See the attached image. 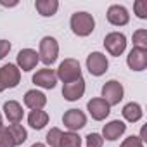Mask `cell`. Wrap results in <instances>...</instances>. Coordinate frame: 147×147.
I'll use <instances>...</instances> for the list:
<instances>
[{"label": "cell", "mask_w": 147, "mask_h": 147, "mask_svg": "<svg viewBox=\"0 0 147 147\" xmlns=\"http://www.w3.org/2000/svg\"><path fill=\"white\" fill-rule=\"evenodd\" d=\"M69 26H71V31L76 36H88L95 30V19H94L92 14H88L85 11H80V12H75L71 16Z\"/></svg>", "instance_id": "obj_1"}, {"label": "cell", "mask_w": 147, "mask_h": 147, "mask_svg": "<svg viewBox=\"0 0 147 147\" xmlns=\"http://www.w3.org/2000/svg\"><path fill=\"white\" fill-rule=\"evenodd\" d=\"M0 92H4V87H2V83H0Z\"/></svg>", "instance_id": "obj_31"}, {"label": "cell", "mask_w": 147, "mask_h": 147, "mask_svg": "<svg viewBox=\"0 0 147 147\" xmlns=\"http://www.w3.org/2000/svg\"><path fill=\"white\" fill-rule=\"evenodd\" d=\"M119 147H144V142H142L137 135H130V137H126V138L121 142Z\"/></svg>", "instance_id": "obj_28"}, {"label": "cell", "mask_w": 147, "mask_h": 147, "mask_svg": "<svg viewBox=\"0 0 147 147\" xmlns=\"http://www.w3.org/2000/svg\"><path fill=\"white\" fill-rule=\"evenodd\" d=\"M7 128H9L11 135H12V140H14L16 147H18V145H23V144L26 142V138H28V131H26V128H24L23 125L16 123V125H9Z\"/></svg>", "instance_id": "obj_21"}, {"label": "cell", "mask_w": 147, "mask_h": 147, "mask_svg": "<svg viewBox=\"0 0 147 147\" xmlns=\"http://www.w3.org/2000/svg\"><path fill=\"white\" fill-rule=\"evenodd\" d=\"M85 138H87V147H102L104 145V138L100 133H88Z\"/></svg>", "instance_id": "obj_27"}, {"label": "cell", "mask_w": 147, "mask_h": 147, "mask_svg": "<svg viewBox=\"0 0 147 147\" xmlns=\"http://www.w3.org/2000/svg\"><path fill=\"white\" fill-rule=\"evenodd\" d=\"M55 75H57V80H61L62 83L75 82V80L82 78V66L76 59H64L59 64Z\"/></svg>", "instance_id": "obj_2"}, {"label": "cell", "mask_w": 147, "mask_h": 147, "mask_svg": "<svg viewBox=\"0 0 147 147\" xmlns=\"http://www.w3.org/2000/svg\"><path fill=\"white\" fill-rule=\"evenodd\" d=\"M85 94V80L83 76L75 80V82H69V83H64L62 85V97L69 102H75V100H80Z\"/></svg>", "instance_id": "obj_12"}, {"label": "cell", "mask_w": 147, "mask_h": 147, "mask_svg": "<svg viewBox=\"0 0 147 147\" xmlns=\"http://www.w3.org/2000/svg\"><path fill=\"white\" fill-rule=\"evenodd\" d=\"M0 125H2V113H0Z\"/></svg>", "instance_id": "obj_32"}, {"label": "cell", "mask_w": 147, "mask_h": 147, "mask_svg": "<svg viewBox=\"0 0 147 147\" xmlns=\"http://www.w3.org/2000/svg\"><path fill=\"white\" fill-rule=\"evenodd\" d=\"M35 9H36V12L40 16L52 18L59 11V2H57V0H36V2H35Z\"/></svg>", "instance_id": "obj_19"}, {"label": "cell", "mask_w": 147, "mask_h": 147, "mask_svg": "<svg viewBox=\"0 0 147 147\" xmlns=\"http://www.w3.org/2000/svg\"><path fill=\"white\" fill-rule=\"evenodd\" d=\"M47 104V95L36 88L33 90H28L24 94V106L31 111H36V109H43Z\"/></svg>", "instance_id": "obj_16"}, {"label": "cell", "mask_w": 147, "mask_h": 147, "mask_svg": "<svg viewBox=\"0 0 147 147\" xmlns=\"http://www.w3.org/2000/svg\"><path fill=\"white\" fill-rule=\"evenodd\" d=\"M16 66L19 67V71H31L36 67V64L40 62V57H38V52L33 50V49H23L19 50L18 54V59H16Z\"/></svg>", "instance_id": "obj_11"}, {"label": "cell", "mask_w": 147, "mask_h": 147, "mask_svg": "<svg viewBox=\"0 0 147 147\" xmlns=\"http://www.w3.org/2000/svg\"><path fill=\"white\" fill-rule=\"evenodd\" d=\"M109 67V61L102 52H92L87 57V69L92 76H102Z\"/></svg>", "instance_id": "obj_7"}, {"label": "cell", "mask_w": 147, "mask_h": 147, "mask_svg": "<svg viewBox=\"0 0 147 147\" xmlns=\"http://www.w3.org/2000/svg\"><path fill=\"white\" fill-rule=\"evenodd\" d=\"M33 83L40 88H45V90H52L57 83V75L55 71L50 69V67H43V69H38L35 75H33Z\"/></svg>", "instance_id": "obj_10"}, {"label": "cell", "mask_w": 147, "mask_h": 147, "mask_svg": "<svg viewBox=\"0 0 147 147\" xmlns=\"http://www.w3.org/2000/svg\"><path fill=\"white\" fill-rule=\"evenodd\" d=\"M11 42L9 40H0V61H2L9 52H11Z\"/></svg>", "instance_id": "obj_29"}, {"label": "cell", "mask_w": 147, "mask_h": 147, "mask_svg": "<svg viewBox=\"0 0 147 147\" xmlns=\"http://www.w3.org/2000/svg\"><path fill=\"white\" fill-rule=\"evenodd\" d=\"M62 123L69 131H78L87 125V116L80 109H67L62 114Z\"/></svg>", "instance_id": "obj_8"}, {"label": "cell", "mask_w": 147, "mask_h": 147, "mask_svg": "<svg viewBox=\"0 0 147 147\" xmlns=\"http://www.w3.org/2000/svg\"><path fill=\"white\" fill-rule=\"evenodd\" d=\"M0 147H16L9 128L4 125H0Z\"/></svg>", "instance_id": "obj_25"}, {"label": "cell", "mask_w": 147, "mask_h": 147, "mask_svg": "<svg viewBox=\"0 0 147 147\" xmlns=\"http://www.w3.org/2000/svg\"><path fill=\"white\" fill-rule=\"evenodd\" d=\"M125 131H126V125L123 121H119V119H113V121H109V123L104 125V128H102V138L109 140V142H114Z\"/></svg>", "instance_id": "obj_15"}, {"label": "cell", "mask_w": 147, "mask_h": 147, "mask_svg": "<svg viewBox=\"0 0 147 147\" xmlns=\"http://www.w3.org/2000/svg\"><path fill=\"white\" fill-rule=\"evenodd\" d=\"M21 82V71L16 64H4L0 67V83L4 90L5 88H16Z\"/></svg>", "instance_id": "obj_6"}, {"label": "cell", "mask_w": 147, "mask_h": 147, "mask_svg": "<svg viewBox=\"0 0 147 147\" xmlns=\"http://www.w3.org/2000/svg\"><path fill=\"white\" fill-rule=\"evenodd\" d=\"M87 111L88 114L92 116V119L95 121H102L109 116L111 113V106L102 99V97H95V99H90L87 102Z\"/></svg>", "instance_id": "obj_9"}, {"label": "cell", "mask_w": 147, "mask_h": 147, "mask_svg": "<svg viewBox=\"0 0 147 147\" xmlns=\"http://www.w3.org/2000/svg\"><path fill=\"white\" fill-rule=\"evenodd\" d=\"M133 11H135V16L138 19H147V2L137 0V2L133 4Z\"/></svg>", "instance_id": "obj_26"}, {"label": "cell", "mask_w": 147, "mask_h": 147, "mask_svg": "<svg viewBox=\"0 0 147 147\" xmlns=\"http://www.w3.org/2000/svg\"><path fill=\"white\" fill-rule=\"evenodd\" d=\"M61 147H82V137L76 131H66L62 133Z\"/></svg>", "instance_id": "obj_22"}, {"label": "cell", "mask_w": 147, "mask_h": 147, "mask_svg": "<svg viewBox=\"0 0 147 147\" xmlns=\"http://www.w3.org/2000/svg\"><path fill=\"white\" fill-rule=\"evenodd\" d=\"M123 95H125V88L119 82L116 80H109L102 85V99L113 107V106H118L121 100H123Z\"/></svg>", "instance_id": "obj_4"}, {"label": "cell", "mask_w": 147, "mask_h": 147, "mask_svg": "<svg viewBox=\"0 0 147 147\" xmlns=\"http://www.w3.org/2000/svg\"><path fill=\"white\" fill-rule=\"evenodd\" d=\"M2 111H4V114H5L7 121H9V123H12V125L21 123L23 114H24L23 106H21L18 100H7V102H4V109H2Z\"/></svg>", "instance_id": "obj_17"}, {"label": "cell", "mask_w": 147, "mask_h": 147, "mask_svg": "<svg viewBox=\"0 0 147 147\" xmlns=\"http://www.w3.org/2000/svg\"><path fill=\"white\" fill-rule=\"evenodd\" d=\"M62 130L61 128H50L47 137H45V142L49 147H61V138H62Z\"/></svg>", "instance_id": "obj_23"}, {"label": "cell", "mask_w": 147, "mask_h": 147, "mask_svg": "<svg viewBox=\"0 0 147 147\" xmlns=\"http://www.w3.org/2000/svg\"><path fill=\"white\" fill-rule=\"evenodd\" d=\"M31 147H47V145H45V144H42V142H35Z\"/></svg>", "instance_id": "obj_30"}, {"label": "cell", "mask_w": 147, "mask_h": 147, "mask_svg": "<svg viewBox=\"0 0 147 147\" xmlns=\"http://www.w3.org/2000/svg\"><path fill=\"white\" fill-rule=\"evenodd\" d=\"M121 114H123V118H125L128 123H137V121L142 119L144 111H142V106H140V104H137V102H128V104L123 107Z\"/></svg>", "instance_id": "obj_20"}, {"label": "cell", "mask_w": 147, "mask_h": 147, "mask_svg": "<svg viewBox=\"0 0 147 147\" xmlns=\"http://www.w3.org/2000/svg\"><path fill=\"white\" fill-rule=\"evenodd\" d=\"M49 113L43 111V109H36V111H30L28 114V125L33 128V130H42L49 125Z\"/></svg>", "instance_id": "obj_18"}, {"label": "cell", "mask_w": 147, "mask_h": 147, "mask_svg": "<svg viewBox=\"0 0 147 147\" xmlns=\"http://www.w3.org/2000/svg\"><path fill=\"white\" fill-rule=\"evenodd\" d=\"M133 47L147 49V30L145 28H140L133 33Z\"/></svg>", "instance_id": "obj_24"}, {"label": "cell", "mask_w": 147, "mask_h": 147, "mask_svg": "<svg viewBox=\"0 0 147 147\" xmlns=\"http://www.w3.org/2000/svg\"><path fill=\"white\" fill-rule=\"evenodd\" d=\"M126 64L131 71H144L147 67V49L133 47L126 55Z\"/></svg>", "instance_id": "obj_13"}, {"label": "cell", "mask_w": 147, "mask_h": 147, "mask_svg": "<svg viewBox=\"0 0 147 147\" xmlns=\"http://www.w3.org/2000/svg\"><path fill=\"white\" fill-rule=\"evenodd\" d=\"M59 55V43L54 36H43L40 40V50H38V57L45 66H52L57 61Z\"/></svg>", "instance_id": "obj_3"}, {"label": "cell", "mask_w": 147, "mask_h": 147, "mask_svg": "<svg viewBox=\"0 0 147 147\" xmlns=\"http://www.w3.org/2000/svg\"><path fill=\"white\" fill-rule=\"evenodd\" d=\"M106 18H107V21H109L113 26H125V24H128V21H130V14H128L126 7H123V5H119V4L111 5V7L107 9Z\"/></svg>", "instance_id": "obj_14"}, {"label": "cell", "mask_w": 147, "mask_h": 147, "mask_svg": "<svg viewBox=\"0 0 147 147\" xmlns=\"http://www.w3.org/2000/svg\"><path fill=\"white\" fill-rule=\"evenodd\" d=\"M104 47L106 50L109 52V55H114V57H119L125 50H126V36L119 31H113V33H107L106 38H104Z\"/></svg>", "instance_id": "obj_5"}]
</instances>
